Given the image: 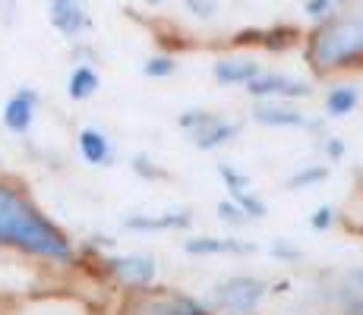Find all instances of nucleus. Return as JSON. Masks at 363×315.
I'll list each match as a JSON object with an SVG mask.
<instances>
[{
    "label": "nucleus",
    "instance_id": "obj_1",
    "mask_svg": "<svg viewBox=\"0 0 363 315\" xmlns=\"http://www.w3.org/2000/svg\"><path fill=\"white\" fill-rule=\"evenodd\" d=\"M0 243L51 262H73L67 234L51 224L26 195L0 183Z\"/></svg>",
    "mask_w": 363,
    "mask_h": 315
},
{
    "label": "nucleus",
    "instance_id": "obj_2",
    "mask_svg": "<svg viewBox=\"0 0 363 315\" xmlns=\"http://www.w3.org/2000/svg\"><path fill=\"white\" fill-rule=\"evenodd\" d=\"M303 57L319 76L363 67V13H332L306 35Z\"/></svg>",
    "mask_w": 363,
    "mask_h": 315
},
{
    "label": "nucleus",
    "instance_id": "obj_3",
    "mask_svg": "<svg viewBox=\"0 0 363 315\" xmlns=\"http://www.w3.org/2000/svg\"><path fill=\"white\" fill-rule=\"evenodd\" d=\"M272 284L253 275H234L212 287V306L225 315H253L269 297Z\"/></svg>",
    "mask_w": 363,
    "mask_h": 315
},
{
    "label": "nucleus",
    "instance_id": "obj_4",
    "mask_svg": "<svg viewBox=\"0 0 363 315\" xmlns=\"http://www.w3.org/2000/svg\"><path fill=\"white\" fill-rule=\"evenodd\" d=\"M177 126L190 136V142L196 145L199 151H215L221 145L234 142L237 132H240V123L228 120L221 114H212V110H184L177 117Z\"/></svg>",
    "mask_w": 363,
    "mask_h": 315
},
{
    "label": "nucleus",
    "instance_id": "obj_5",
    "mask_svg": "<svg viewBox=\"0 0 363 315\" xmlns=\"http://www.w3.org/2000/svg\"><path fill=\"white\" fill-rule=\"evenodd\" d=\"M243 88H247V95L256 98V101H300V98L313 95L310 82L284 76V73H262V69Z\"/></svg>",
    "mask_w": 363,
    "mask_h": 315
},
{
    "label": "nucleus",
    "instance_id": "obj_6",
    "mask_svg": "<svg viewBox=\"0 0 363 315\" xmlns=\"http://www.w3.org/2000/svg\"><path fill=\"white\" fill-rule=\"evenodd\" d=\"M300 41V29L297 25H269V29H247V32H237L231 38L234 47L240 45H259L272 54H281V51H291Z\"/></svg>",
    "mask_w": 363,
    "mask_h": 315
},
{
    "label": "nucleus",
    "instance_id": "obj_7",
    "mask_svg": "<svg viewBox=\"0 0 363 315\" xmlns=\"http://www.w3.org/2000/svg\"><path fill=\"white\" fill-rule=\"evenodd\" d=\"M218 177L228 189V199H231L234 205H240V212L247 214L250 221H259L265 214V202L250 189V180L243 177V173H237L231 164H218Z\"/></svg>",
    "mask_w": 363,
    "mask_h": 315
},
{
    "label": "nucleus",
    "instance_id": "obj_8",
    "mask_svg": "<svg viewBox=\"0 0 363 315\" xmlns=\"http://www.w3.org/2000/svg\"><path fill=\"white\" fill-rule=\"evenodd\" d=\"M108 265L117 281L127 287H139V290L152 287L158 277V265L152 256H117V258H111Z\"/></svg>",
    "mask_w": 363,
    "mask_h": 315
},
{
    "label": "nucleus",
    "instance_id": "obj_9",
    "mask_svg": "<svg viewBox=\"0 0 363 315\" xmlns=\"http://www.w3.org/2000/svg\"><path fill=\"white\" fill-rule=\"evenodd\" d=\"M253 120L262 126H275V130H300V126H310L303 110H297L291 101H259L253 108Z\"/></svg>",
    "mask_w": 363,
    "mask_h": 315
},
{
    "label": "nucleus",
    "instance_id": "obj_10",
    "mask_svg": "<svg viewBox=\"0 0 363 315\" xmlns=\"http://www.w3.org/2000/svg\"><path fill=\"white\" fill-rule=\"evenodd\" d=\"M35 104H38V98H35L32 88H19L4 104V126L10 132H29V126L35 120Z\"/></svg>",
    "mask_w": 363,
    "mask_h": 315
},
{
    "label": "nucleus",
    "instance_id": "obj_11",
    "mask_svg": "<svg viewBox=\"0 0 363 315\" xmlns=\"http://www.w3.org/2000/svg\"><path fill=\"white\" fill-rule=\"evenodd\" d=\"M51 25L67 38H76L89 25V16L79 0H51Z\"/></svg>",
    "mask_w": 363,
    "mask_h": 315
},
{
    "label": "nucleus",
    "instance_id": "obj_12",
    "mask_svg": "<svg viewBox=\"0 0 363 315\" xmlns=\"http://www.w3.org/2000/svg\"><path fill=\"white\" fill-rule=\"evenodd\" d=\"M259 69L262 67L253 57H221L212 63V76L221 86H247Z\"/></svg>",
    "mask_w": 363,
    "mask_h": 315
},
{
    "label": "nucleus",
    "instance_id": "obj_13",
    "mask_svg": "<svg viewBox=\"0 0 363 315\" xmlns=\"http://www.w3.org/2000/svg\"><path fill=\"white\" fill-rule=\"evenodd\" d=\"M184 249L190 256H243V252H253L250 243L228 240V236H190V240H184Z\"/></svg>",
    "mask_w": 363,
    "mask_h": 315
},
{
    "label": "nucleus",
    "instance_id": "obj_14",
    "mask_svg": "<svg viewBox=\"0 0 363 315\" xmlns=\"http://www.w3.org/2000/svg\"><path fill=\"white\" fill-rule=\"evenodd\" d=\"M130 230H186L193 224L190 212H162V214H130Z\"/></svg>",
    "mask_w": 363,
    "mask_h": 315
},
{
    "label": "nucleus",
    "instance_id": "obj_15",
    "mask_svg": "<svg viewBox=\"0 0 363 315\" xmlns=\"http://www.w3.org/2000/svg\"><path fill=\"white\" fill-rule=\"evenodd\" d=\"M79 155L89 161V164H99L104 167L111 161V142L108 136L99 130H92V126H86V130L79 132Z\"/></svg>",
    "mask_w": 363,
    "mask_h": 315
},
{
    "label": "nucleus",
    "instance_id": "obj_16",
    "mask_svg": "<svg viewBox=\"0 0 363 315\" xmlns=\"http://www.w3.org/2000/svg\"><path fill=\"white\" fill-rule=\"evenodd\" d=\"M99 86H101V79H99V73H95L92 67H76L73 73H69V82H67V92L73 101H86V98H92L95 92H99Z\"/></svg>",
    "mask_w": 363,
    "mask_h": 315
},
{
    "label": "nucleus",
    "instance_id": "obj_17",
    "mask_svg": "<svg viewBox=\"0 0 363 315\" xmlns=\"http://www.w3.org/2000/svg\"><path fill=\"white\" fill-rule=\"evenodd\" d=\"M360 104V92L354 86H335L329 95H325V114L329 117H347L354 114Z\"/></svg>",
    "mask_w": 363,
    "mask_h": 315
},
{
    "label": "nucleus",
    "instance_id": "obj_18",
    "mask_svg": "<svg viewBox=\"0 0 363 315\" xmlns=\"http://www.w3.org/2000/svg\"><path fill=\"white\" fill-rule=\"evenodd\" d=\"M152 315H212L206 306H199L196 299H186V297H162L155 303Z\"/></svg>",
    "mask_w": 363,
    "mask_h": 315
},
{
    "label": "nucleus",
    "instance_id": "obj_19",
    "mask_svg": "<svg viewBox=\"0 0 363 315\" xmlns=\"http://www.w3.org/2000/svg\"><path fill=\"white\" fill-rule=\"evenodd\" d=\"M143 73L149 79H167V76L177 73V57L174 54H155V57H149L143 63Z\"/></svg>",
    "mask_w": 363,
    "mask_h": 315
},
{
    "label": "nucleus",
    "instance_id": "obj_20",
    "mask_svg": "<svg viewBox=\"0 0 363 315\" xmlns=\"http://www.w3.org/2000/svg\"><path fill=\"white\" fill-rule=\"evenodd\" d=\"M325 177H329V167L325 164H310V167H303V171H297L294 177L288 180V186L291 189H310V186L323 183Z\"/></svg>",
    "mask_w": 363,
    "mask_h": 315
},
{
    "label": "nucleus",
    "instance_id": "obj_21",
    "mask_svg": "<svg viewBox=\"0 0 363 315\" xmlns=\"http://www.w3.org/2000/svg\"><path fill=\"white\" fill-rule=\"evenodd\" d=\"M338 303L345 315H363V290L360 287H347V290H338Z\"/></svg>",
    "mask_w": 363,
    "mask_h": 315
},
{
    "label": "nucleus",
    "instance_id": "obj_22",
    "mask_svg": "<svg viewBox=\"0 0 363 315\" xmlns=\"http://www.w3.org/2000/svg\"><path fill=\"white\" fill-rule=\"evenodd\" d=\"M335 4H338V0H306V4H303V13H306L310 19H316V23H319V19L332 16V13H335Z\"/></svg>",
    "mask_w": 363,
    "mask_h": 315
},
{
    "label": "nucleus",
    "instance_id": "obj_23",
    "mask_svg": "<svg viewBox=\"0 0 363 315\" xmlns=\"http://www.w3.org/2000/svg\"><path fill=\"white\" fill-rule=\"evenodd\" d=\"M218 218H221V221H225V224H234V227H237V224H247V221H250V218H247V214H243V212H240V205H234V202H231V199L218 202Z\"/></svg>",
    "mask_w": 363,
    "mask_h": 315
},
{
    "label": "nucleus",
    "instance_id": "obj_24",
    "mask_svg": "<svg viewBox=\"0 0 363 315\" xmlns=\"http://www.w3.org/2000/svg\"><path fill=\"white\" fill-rule=\"evenodd\" d=\"M133 171H136L143 180H164V171H162V167H155L149 158H143V155L133 158Z\"/></svg>",
    "mask_w": 363,
    "mask_h": 315
},
{
    "label": "nucleus",
    "instance_id": "obj_25",
    "mask_svg": "<svg viewBox=\"0 0 363 315\" xmlns=\"http://www.w3.org/2000/svg\"><path fill=\"white\" fill-rule=\"evenodd\" d=\"M186 10L196 19H212L218 13V0H186Z\"/></svg>",
    "mask_w": 363,
    "mask_h": 315
},
{
    "label": "nucleus",
    "instance_id": "obj_26",
    "mask_svg": "<svg viewBox=\"0 0 363 315\" xmlns=\"http://www.w3.org/2000/svg\"><path fill=\"white\" fill-rule=\"evenodd\" d=\"M332 224H335V212H332L329 205L316 208V212L310 214V227H313V230H329Z\"/></svg>",
    "mask_w": 363,
    "mask_h": 315
},
{
    "label": "nucleus",
    "instance_id": "obj_27",
    "mask_svg": "<svg viewBox=\"0 0 363 315\" xmlns=\"http://www.w3.org/2000/svg\"><path fill=\"white\" fill-rule=\"evenodd\" d=\"M325 149H329V158L335 161V158H341L345 155V142H341L338 136H332V139H325Z\"/></svg>",
    "mask_w": 363,
    "mask_h": 315
},
{
    "label": "nucleus",
    "instance_id": "obj_28",
    "mask_svg": "<svg viewBox=\"0 0 363 315\" xmlns=\"http://www.w3.org/2000/svg\"><path fill=\"white\" fill-rule=\"evenodd\" d=\"M347 281H351L354 287H360V290H363V268H354L351 275H347Z\"/></svg>",
    "mask_w": 363,
    "mask_h": 315
},
{
    "label": "nucleus",
    "instance_id": "obj_29",
    "mask_svg": "<svg viewBox=\"0 0 363 315\" xmlns=\"http://www.w3.org/2000/svg\"><path fill=\"white\" fill-rule=\"evenodd\" d=\"M149 6H162V4H167V0H145Z\"/></svg>",
    "mask_w": 363,
    "mask_h": 315
}]
</instances>
